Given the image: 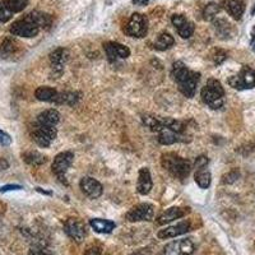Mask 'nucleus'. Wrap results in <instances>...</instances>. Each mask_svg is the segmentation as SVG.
<instances>
[{
	"label": "nucleus",
	"instance_id": "4c0bfd02",
	"mask_svg": "<svg viewBox=\"0 0 255 255\" xmlns=\"http://www.w3.org/2000/svg\"><path fill=\"white\" fill-rule=\"evenodd\" d=\"M28 255H52V254L47 253L46 250H44V249L37 248V246H33V248L29 250Z\"/></svg>",
	"mask_w": 255,
	"mask_h": 255
},
{
	"label": "nucleus",
	"instance_id": "aec40b11",
	"mask_svg": "<svg viewBox=\"0 0 255 255\" xmlns=\"http://www.w3.org/2000/svg\"><path fill=\"white\" fill-rule=\"evenodd\" d=\"M27 20H29L33 24L39 27V28H47V27L51 26L52 18L51 16L44 13V12H39V10H33L31 13H28L26 16Z\"/></svg>",
	"mask_w": 255,
	"mask_h": 255
},
{
	"label": "nucleus",
	"instance_id": "c03bdc74",
	"mask_svg": "<svg viewBox=\"0 0 255 255\" xmlns=\"http://www.w3.org/2000/svg\"><path fill=\"white\" fill-rule=\"evenodd\" d=\"M252 36H255V26H254V28H253V32H252Z\"/></svg>",
	"mask_w": 255,
	"mask_h": 255
},
{
	"label": "nucleus",
	"instance_id": "f257e3e1",
	"mask_svg": "<svg viewBox=\"0 0 255 255\" xmlns=\"http://www.w3.org/2000/svg\"><path fill=\"white\" fill-rule=\"evenodd\" d=\"M161 165L168 174L180 181H184L189 176L191 170L190 162L174 153V152H168V153L162 155Z\"/></svg>",
	"mask_w": 255,
	"mask_h": 255
},
{
	"label": "nucleus",
	"instance_id": "72a5a7b5",
	"mask_svg": "<svg viewBox=\"0 0 255 255\" xmlns=\"http://www.w3.org/2000/svg\"><path fill=\"white\" fill-rule=\"evenodd\" d=\"M212 59L216 65H221L227 59V51L222 48H214L212 52Z\"/></svg>",
	"mask_w": 255,
	"mask_h": 255
},
{
	"label": "nucleus",
	"instance_id": "b1692460",
	"mask_svg": "<svg viewBox=\"0 0 255 255\" xmlns=\"http://www.w3.org/2000/svg\"><path fill=\"white\" fill-rule=\"evenodd\" d=\"M226 10L229 14L232 17L233 20H241L242 14L245 12V4L241 0H227L226 1Z\"/></svg>",
	"mask_w": 255,
	"mask_h": 255
},
{
	"label": "nucleus",
	"instance_id": "bb28decb",
	"mask_svg": "<svg viewBox=\"0 0 255 255\" xmlns=\"http://www.w3.org/2000/svg\"><path fill=\"white\" fill-rule=\"evenodd\" d=\"M22 159L23 161L26 162L27 165L31 166H41L47 161L46 156L41 155V153L37 151H28L26 152V153H23Z\"/></svg>",
	"mask_w": 255,
	"mask_h": 255
},
{
	"label": "nucleus",
	"instance_id": "9d476101",
	"mask_svg": "<svg viewBox=\"0 0 255 255\" xmlns=\"http://www.w3.org/2000/svg\"><path fill=\"white\" fill-rule=\"evenodd\" d=\"M172 24L175 26L176 31H178L179 36L183 37V39H189L191 37L195 31V26L191 21H189L185 16L183 14H174L171 18Z\"/></svg>",
	"mask_w": 255,
	"mask_h": 255
},
{
	"label": "nucleus",
	"instance_id": "c85d7f7f",
	"mask_svg": "<svg viewBox=\"0 0 255 255\" xmlns=\"http://www.w3.org/2000/svg\"><path fill=\"white\" fill-rule=\"evenodd\" d=\"M175 44V40L168 32H161L155 42V48L160 51H165L167 48L172 47Z\"/></svg>",
	"mask_w": 255,
	"mask_h": 255
},
{
	"label": "nucleus",
	"instance_id": "4468645a",
	"mask_svg": "<svg viewBox=\"0 0 255 255\" xmlns=\"http://www.w3.org/2000/svg\"><path fill=\"white\" fill-rule=\"evenodd\" d=\"M195 250L193 242L189 239L179 240L167 246L165 249L166 255H191Z\"/></svg>",
	"mask_w": 255,
	"mask_h": 255
},
{
	"label": "nucleus",
	"instance_id": "f704fd0d",
	"mask_svg": "<svg viewBox=\"0 0 255 255\" xmlns=\"http://www.w3.org/2000/svg\"><path fill=\"white\" fill-rule=\"evenodd\" d=\"M13 17V13L10 12L9 8L5 5V3L3 1H0V22H8V21H10V18Z\"/></svg>",
	"mask_w": 255,
	"mask_h": 255
},
{
	"label": "nucleus",
	"instance_id": "58836bf2",
	"mask_svg": "<svg viewBox=\"0 0 255 255\" xmlns=\"http://www.w3.org/2000/svg\"><path fill=\"white\" fill-rule=\"evenodd\" d=\"M20 189H22V186H20V185H5V186L0 187V193H5V191L9 190H20Z\"/></svg>",
	"mask_w": 255,
	"mask_h": 255
},
{
	"label": "nucleus",
	"instance_id": "6e6552de",
	"mask_svg": "<svg viewBox=\"0 0 255 255\" xmlns=\"http://www.w3.org/2000/svg\"><path fill=\"white\" fill-rule=\"evenodd\" d=\"M153 214L155 210L153 207L148 203H140L137 204L136 207L126 213V220L130 222H142V221H152L153 220Z\"/></svg>",
	"mask_w": 255,
	"mask_h": 255
},
{
	"label": "nucleus",
	"instance_id": "412c9836",
	"mask_svg": "<svg viewBox=\"0 0 255 255\" xmlns=\"http://www.w3.org/2000/svg\"><path fill=\"white\" fill-rule=\"evenodd\" d=\"M35 97L39 101H44V102H54L56 104L59 97V92L54 90L52 87H47V86H42L35 91Z\"/></svg>",
	"mask_w": 255,
	"mask_h": 255
},
{
	"label": "nucleus",
	"instance_id": "c9c22d12",
	"mask_svg": "<svg viewBox=\"0 0 255 255\" xmlns=\"http://www.w3.org/2000/svg\"><path fill=\"white\" fill-rule=\"evenodd\" d=\"M12 143V138L8 133L3 132V130H0V144L3 145H9Z\"/></svg>",
	"mask_w": 255,
	"mask_h": 255
},
{
	"label": "nucleus",
	"instance_id": "2eb2a0df",
	"mask_svg": "<svg viewBox=\"0 0 255 255\" xmlns=\"http://www.w3.org/2000/svg\"><path fill=\"white\" fill-rule=\"evenodd\" d=\"M190 227L191 226L189 221H183V222H179L178 225L160 230L159 232H157V237L161 240L172 239V237H176V236H180L183 233H186L187 231H190Z\"/></svg>",
	"mask_w": 255,
	"mask_h": 255
},
{
	"label": "nucleus",
	"instance_id": "423d86ee",
	"mask_svg": "<svg viewBox=\"0 0 255 255\" xmlns=\"http://www.w3.org/2000/svg\"><path fill=\"white\" fill-rule=\"evenodd\" d=\"M124 32L130 37H137V39L144 37L148 32V24H147L145 17L140 13H133L126 23Z\"/></svg>",
	"mask_w": 255,
	"mask_h": 255
},
{
	"label": "nucleus",
	"instance_id": "a211bd4d",
	"mask_svg": "<svg viewBox=\"0 0 255 255\" xmlns=\"http://www.w3.org/2000/svg\"><path fill=\"white\" fill-rule=\"evenodd\" d=\"M187 212H189V210H185L180 207L168 208V209H166L161 216H159V218H157V225L163 226L166 223H170L175 220H180V218H183Z\"/></svg>",
	"mask_w": 255,
	"mask_h": 255
},
{
	"label": "nucleus",
	"instance_id": "37998d69",
	"mask_svg": "<svg viewBox=\"0 0 255 255\" xmlns=\"http://www.w3.org/2000/svg\"><path fill=\"white\" fill-rule=\"evenodd\" d=\"M252 14H253V16H255V5H254V8H253V10H252Z\"/></svg>",
	"mask_w": 255,
	"mask_h": 255
},
{
	"label": "nucleus",
	"instance_id": "5701e85b",
	"mask_svg": "<svg viewBox=\"0 0 255 255\" xmlns=\"http://www.w3.org/2000/svg\"><path fill=\"white\" fill-rule=\"evenodd\" d=\"M194 179H195V183H197V184L199 185V187H202V189H207V187H209L210 181H212V176H210V172L207 168V166L195 167Z\"/></svg>",
	"mask_w": 255,
	"mask_h": 255
},
{
	"label": "nucleus",
	"instance_id": "ea45409f",
	"mask_svg": "<svg viewBox=\"0 0 255 255\" xmlns=\"http://www.w3.org/2000/svg\"><path fill=\"white\" fill-rule=\"evenodd\" d=\"M149 0H132V3L134 5H144V4L148 3Z\"/></svg>",
	"mask_w": 255,
	"mask_h": 255
},
{
	"label": "nucleus",
	"instance_id": "393cba45",
	"mask_svg": "<svg viewBox=\"0 0 255 255\" xmlns=\"http://www.w3.org/2000/svg\"><path fill=\"white\" fill-rule=\"evenodd\" d=\"M20 48L18 42L13 37H5L0 44V55L3 58H8L10 55H14Z\"/></svg>",
	"mask_w": 255,
	"mask_h": 255
},
{
	"label": "nucleus",
	"instance_id": "1a4fd4ad",
	"mask_svg": "<svg viewBox=\"0 0 255 255\" xmlns=\"http://www.w3.org/2000/svg\"><path fill=\"white\" fill-rule=\"evenodd\" d=\"M104 48L107 59L111 63L116 62L117 59H126L130 56L129 47L123 45V44H119V42H106V44H104Z\"/></svg>",
	"mask_w": 255,
	"mask_h": 255
},
{
	"label": "nucleus",
	"instance_id": "c756f323",
	"mask_svg": "<svg viewBox=\"0 0 255 255\" xmlns=\"http://www.w3.org/2000/svg\"><path fill=\"white\" fill-rule=\"evenodd\" d=\"M214 27H216L217 33H218L220 37H222V39H227L229 36H231L232 27H231V24H230L226 20L214 21Z\"/></svg>",
	"mask_w": 255,
	"mask_h": 255
},
{
	"label": "nucleus",
	"instance_id": "7ed1b4c3",
	"mask_svg": "<svg viewBox=\"0 0 255 255\" xmlns=\"http://www.w3.org/2000/svg\"><path fill=\"white\" fill-rule=\"evenodd\" d=\"M56 128L55 126L50 125H44V124H40L36 121L33 124V126L31 128V137L35 140V143L40 147H48L51 144V142L56 138Z\"/></svg>",
	"mask_w": 255,
	"mask_h": 255
},
{
	"label": "nucleus",
	"instance_id": "f8f14e48",
	"mask_svg": "<svg viewBox=\"0 0 255 255\" xmlns=\"http://www.w3.org/2000/svg\"><path fill=\"white\" fill-rule=\"evenodd\" d=\"M199 78H200L199 73L190 70L189 75L178 83L179 91H180L181 93L184 94L185 97H187V98H191V97H194V94H195V91H197V86H198V83H199Z\"/></svg>",
	"mask_w": 255,
	"mask_h": 255
},
{
	"label": "nucleus",
	"instance_id": "39448f33",
	"mask_svg": "<svg viewBox=\"0 0 255 255\" xmlns=\"http://www.w3.org/2000/svg\"><path fill=\"white\" fill-rule=\"evenodd\" d=\"M229 84L235 90H252L255 87V71L248 65H244L237 75L229 78Z\"/></svg>",
	"mask_w": 255,
	"mask_h": 255
},
{
	"label": "nucleus",
	"instance_id": "4be33fe9",
	"mask_svg": "<svg viewBox=\"0 0 255 255\" xmlns=\"http://www.w3.org/2000/svg\"><path fill=\"white\" fill-rule=\"evenodd\" d=\"M60 120V114L55 110V109H48V110L42 111L37 115V123L44 124V125L56 126V124Z\"/></svg>",
	"mask_w": 255,
	"mask_h": 255
},
{
	"label": "nucleus",
	"instance_id": "f3484780",
	"mask_svg": "<svg viewBox=\"0 0 255 255\" xmlns=\"http://www.w3.org/2000/svg\"><path fill=\"white\" fill-rule=\"evenodd\" d=\"M152 186V176L151 172L147 167H142L139 170L138 181H137V190L140 195H147L151 191Z\"/></svg>",
	"mask_w": 255,
	"mask_h": 255
},
{
	"label": "nucleus",
	"instance_id": "20e7f679",
	"mask_svg": "<svg viewBox=\"0 0 255 255\" xmlns=\"http://www.w3.org/2000/svg\"><path fill=\"white\" fill-rule=\"evenodd\" d=\"M73 161H74V153L67 151L59 153L55 159H54V162H52V174L55 175L56 178H58V180L60 181V183H63L64 185H68L65 174H67L68 168L71 166Z\"/></svg>",
	"mask_w": 255,
	"mask_h": 255
},
{
	"label": "nucleus",
	"instance_id": "7c9ffc66",
	"mask_svg": "<svg viewBox=\"0 0 255 255\" xmlns=\"http://www.w3.org/2000/svg\"><path fill=\"white\" fill-rule=\"evenodd\" d=\"M79 100V97H78L77 93L74 92H59V97H58V101H56V104L58 105H74L77 104V101Z\"/></svg>",
	"mask_w": 255,
	"mask_h": 255
},
{
	"label": "nucleus",
	"instance_id": "79ce46f5",
	"mask_svg": "<svg viewBox=\"0 0 255 255\" xmlns=\"http://www.w3.org/2000/svg\"><path fill=\"white\" fill-rule=\"evenodd\" d=\"M132 255H145V254H143V253H134V254Z\"/></svg>",
	"mask_w": 255,
	"mask_h": 255
},
{
	"label": "nucleus",
	"instance_id": "2f4dec72",
	"mask_svg": "<svg viewBox=\"0 0 255 255\" xmlns=\"http://www.w3.org/2000/svg\"><path fill=\"white\" fill-rule=\"evenodd\" d=\"M4 3L9 8L12 13H20L28 5V0H4Z\"/></svg>",
	"mask_w": 255,
	"mask_h": 255
},
{
	"label": "nucleus",
	"instance_id": "6ab92c4d",
	"mask_svg": "<svg viewBox=\"0 0 255 255\" xmlns=\"http://www.w3.org/2000/svg\"><path fill=\"white\" fill-rule=\"evenodd\" d=\"M67 60H68V51L63 47L55 48V50L50 54V63H51L52 69L59 71V73H62Z\"/></svg>",
	"mask_w": 255,
	"mask_h": 255
},
{
	"label": "nucleus",
	"instance_id": "a19ab883",
	"mask_svg": "<svg viewBox=\"0 0 255 255\" xmlns=\"http://www.w3.org/2000/svg\"><path fill=\"white\" fill-rule=\"evenodd\" d=\"M250 46H252L253 51H255V36H253V37H252V42H250Z\"/></svg>",
	"mask_w": 255,
	"mask_h": 255
},
{
	"label": "nucleus",
	"instance_id": "ddd939ff",
	"mask_svg": "<svg viewBox=\"0 0 255 255\" xmlns=\"http://www.w3.org/2000/svg\"><path fill=\"white\" fill-rule=\"evenodd\" d=\"M64 231L69 237L77 242H82L86 236V229L84 225L78 218H69L64 223Z\"/></svg>",
	"mask_w": 255,
	"mask_h": 255
},
{
	"label": "nucleus",
	"instance_id": "0eeeda50",
	"mask_svg": "<svg viewBox=\"0 0 255 255\" xmlns=\"http://www.w3.org/2000/svg\"><path fill=\"white\" fill-rule=\"evenodd\" d=\"M40 28L36 24H33L29 20H27L26 17L22 18V20L14 22L12 26H10V33L13 36H20V37H35L39 33Z\"/></svg>",
	"mask_w": 255,
	"mask_h": 255
},
{
	"label": "nucleus",
	"instance_id": "dca6fc26",
	"mask_svg": "<svg viewBox=\"0 0 255 255\" xmlns=\"http://www.w3.org/2000/svg\"><path fill=\"white\" fill-rule=\"evenodd\" d=\"M159 142L163 145H171L174 143L186 142V134L178 133L170 129L167 126H163L159 132Z\"/></svg>",
	"mask_w": 255,
	"mask_h": 255
},
{
	"label": "nucleus",
	"instance_id": "a878e982",
	"mask_svg": "<svg viewBox=\"0 0 255 255\" xmlns=\"http://www.w3.org/2000/svg\"><path fill=\"white\" fill-rule=\"evenodd\" d=\"M90 225L98 233H110L115 229V223L113 221L102 220V218H93L90 221Z\"/></svg>",
	"mask_w": 255,
	"mask_h": 255
},
{
	"label": "nucleus",
	"instance_id": "9b49d317",
	"mask_svg": "<svg viewBox=\"0 0 255 255\" xmlns=\"http://www.w3.org/2000/svg\"><path fill=\"white\" fill-rule=\"evenodd\" d=\"M79 187L83 191L86 197L91 198V199H97L102 195L104 187L101 185L100 181H97L93 178H83L79 183Z\"/></svg>",
	"mask_w": 255,
	"mask_h": 255
},
{
	"label": "nucleus",
	"instance_id": "e433bc0d",
	"mask_svg": "<svg viewBox=\"0 0 255 255\" xmlns=\"http://www.w3.org/2000/svg\"><path fill=\"white\" fill-rule=\"evenodd\" d=\"M84 255H101V248L97 245H92L86 250Z\"/></svg>",
	"mask_w": 255,
	"mask_h": 255
},
{
	"label": "nucleus",
	"instance_id": "f03ea898",
	"mask_svg": "<svg viewBox=\"0 0 255 255\" xmlns=\"http://www.w3.org/2000/svg\"><path fill=\"white\" fill-rule=\"evenodd\" d=\"M200 96H202L204 104L208 105L210 109L217 110L223 105L225 90H223L221 82H218L217 79H209L202 90Z\"/></svg>",
	"mask_w": 255,
	"mask_h": 255
},
{
	"label": "nucleus",
	"instance_id": "cd10ccee",
	"mask_svg": "<svg viewBox=\"0 0 255 255\" xmlns=\"http://www.w3.org/2000/svg\"><path fill=\"white\" fill-rule=\"evenodd\" d=\"M142 121L147 128L152 130V132L159 133L160 130L163 128V117L155 116V115H143Z\"/></svg>",
	"mask_w": 255,
	"mask_h": 255
},
{
	"label": "nucleus",
	"instance_id": "473e14b6",
	"mask_svg": "<svg viewBox=\"0 0 255 255\" xmlns=\"http://www.w3.org/2000/svg\"><path fill=\"white\" fill-rule=\"evenodd\" d=\"M218 10H220L218 4H217V3H209L207 7H206V9H204V13H203L204 20H207V21L214 20V17L217 16Z\"/></svg>",
	"mask_w": 255,
	"mask_h": 255
}]
</instances>
